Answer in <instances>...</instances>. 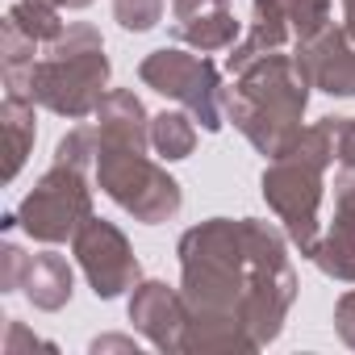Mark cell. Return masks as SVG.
Instances as JSON below:
<instances>
[{"instance_id": "obj_1", "label": "cell", "mask_w": 355, "mask_h": 355, "mask_svg": "<svg viewBox=\"0 0 355 355\" xmlns=\"http://www.w3.org/2000/svg\"><path fill=\"white\" fill-rule=\"evenodd\" d=\"M180 293L189 301V355L259 351L297 301L284 234L259 218H209L180 239Z\"/></svg>"}, {"instance_id": "obj_2", "label": "cell", "mask_w": 355, "mask_h": 355, "mask_svg": "<svg viewBox=\"0 0 355 355\" xmlns=\"http://www.w3.org/2000/svg\"><path fill=\"white\" fill-rule=\"evenodd\" d=\"M309 88L313 84H309L305 67L297 63V55L276 51V55L243 67L234 76V84L222 88V109L259 155L276 159L301 134Z\"/></svg>"}, {"instance_id": "obj_3", "label": "cell", "mask_w": 355, "mask_h": 355, "mask_svg": "<svg viewBox=\"0 0 355 355\" xmlns=\"http://www.w3.org/2000/svg\"><path fill=\"white\" fill-rule=\"evenodd\" d=\"M338 134L343 117H322L313 125H301L297 142L268 163L259 180L263 201L284 222V234L301 255H313L322 239V180L326 167L338 159Z\"/></svg>"}, {"instance_id": "obj_4", "label": "cell", "mask_w": 355, "mask_h": 355, "mask_svg": "<svg viewBox=\"0 0 355 355\" xmlns=\"http://www.w3.org/2000/svg\"><path fill=\"white\" fill-rule=\"evenodd\" d=\"M109 92V59H105V42L92 26L76 21L67 26L55 42H46L42 59L30 71V84L21 96H30L34 105L67 117V121H84L96 113V105Z\"/></svg>"}, {"instance_id": "obj_5", "label": "cell", "mask_w": 355, "mask_h": 355, "mask_svg": "<svg viewBox=\"0 0 355 355\" xmlns=\"http://www.w3.org/2000/svg\"><path fill=\"white\" fill-rule=\"evenodd\" d=\"M96 180L109 193L113 205H121L134 222L159 226L171 222L184 205V193L171 175L146 159V150H125V146H101L96 150Z\"/></svg>"}, {"instance_id": "obj_6", "label": "cell", "mask_w": 355, "mask_h": 355, "mask_svg": "<svg viewBox=\"0 0 355 355\" xmlns=\"http://www.w3.org/2000/svg\"><path fill=\"white\" fill-rule=\"evenodd\" d=\"M92 218V189L84 167L71 163H51L42 171V180L26 193V201L17 205V226L46 247H59L67 239H76V230Z\"/></svg>"}, {"instance_id": "obj_7", "label": "cell", "mask_w": 355, "mask_h": 355, "mask_svg": "<svg viewBox=\"0 0 355 355\" xmlns=\"http://www.w3.org/2000/svg\"><path fill=\"white\" fill-rule=\"evenodd\" d=\"M138 80L146 88H155L159 96L167 101H180L197 121L201 130L218 134L222 121H226V109H222V76L218 67L197 51H180V46H163V51H150L138 67Z\"/></svg>"}, {"instance_id": "obj_8", "label": "cell", "mask_w": 355, "mask_h": 355, "mask_svg": "<svg viewBox=\"0 0 355 355\" xmlns=\"http://www.w3.org/2000/svg\"><path fill=\"white\" fill-rule=\"evenodd\" d=\"M71 255H76L80 272L88 276V284L101 301H113V297H121L125 288H134L142 280V268H138V255H134L130 239L105 218H88L76 230Z\"/></svg>"}, {"instance_id": "obj_9", "label": "cell", "mask_w": 355, "mask_h": 355, "mask_svg": "<svg viewBox=\"0 0 355 355\" xmlns=\"http://www.w3.org/2000/svg\"><path fill=\"white\" fill-rule=\"evenodd\" d=\"M130 322L150 347L180 351L184 326H189V301L180 288H171L163 280H138L134 297H130Z\"/></svg>"}, {"instance_id": "obj_10", "label": "cell", "mask_w": 355, "mask_h": 355, "mask_svg": "<svg viewBox=\"0 0 355 355\" xmlns=\"http://www.w3.org/2000/svg\"><path fill=\"white\" fill-rule=\"evenodd\" d=\"M293 55L313 88L330 96H355V38L343 26H326L309 42H297Z\"/></svg>"}, {"instance_id": "obj_11", "label": "cell", "mask_w": 355, "mask_h": 355, "mask_svg": "<svg viewBox=\"0 0 355 355\" xmlns=\"http://www.w3.org/2000/svg\"><path fill=\"white\" fill-rule=\"evenodd\" d=\"M171 38L201 55L230 51L239 42L230 0H171Z\"/></svg>"}, {"instance_id": "obj_12", "label": "cell", "mask_w": 355, "mask_h": 355, "mask_svg": "<svg viewBox=\"0 0 355 355\" xmlns=\"http://www.w3.org/2000/svg\"><path fill=\"white\" fill-rule=\"evenodd\" d=\"M92 117H96L101 146H125V150L150 146V113L130 88H109Z\"/></svg>"}, {"instance_id": "obj_13", "label": "cell", "mask_w": 355, "mask_h": 355, "mask_svg": "<svg viewBox=\"0 0 355 355\" xmlns=\"http://www.w3.org/2000/svg\"><path fill=\"white\" fill-rule=\"evenodd\" d=\"M71 288H76V276H71V263H67L63 255L42 251V255L30 259V272H26L21 293L30 297L34 309H46V313L63 309V305L71 301Z\"/></svg>"}, {"instance_id": "obj_14", "label": "cell", "mask_w": 355, "mask_h": 355, "mask_svg": "<svg viewBox=\"0 0 355 355\" xmlns=\"http://www.w3.org/2000/svg\"><path fill=\"white\" fill-rule=\"evenodd\" d=\"M34 101L5 92V105H0V130H5V180H17V171L26 167L34 138H38V121H34Z\"/></svg>"}, {"instance_id": "obj_15", "label": "cell", "mask_w": 355, "mask_h": 355, "mask_svg": "<svg viewBox=\"0 0 355 355\" xmlns=\"http://www.w3.org/2000/svg\"><path fill=\"white\" fill-rule=\"evenodd\" d=\"M38 38H30L13 17H5V26H0V67H5V88L9 92H26L30 84V71L38 63Z\"/></svg>"}, {"instance_id": "obj_16", "label": "cell", "mask_w": 355, "mask_h": 355, "mask_svg": "<svg viewBox=\"0 0 355 355\" xmlns=\"http://www.w3.org/2000/svg\"><path fill=\"white\" fill-rule=\"evenodd\" d=\"M150 146L155 155H163L167 163L175 159H189L197 146V117L184 109H163L159 117H150Z\"/></svg>"}, {"instance_id": "obj_17", "label": "cell", "mask_w": 355, "mask_h": 355, "mask_svg": "<svg viewBox=\"0 0 355 355\" xmlns=\"http://www.w3.org/2000/svg\"><path fill=\"white\" fill-rule=\"evenodd\" d=\"M330 280H343V284H355V230H338L330 226L322 239H318V251L309 255Z\"/></svg>"}, {"instance_id": "obj_18", "label": "cell", "mask_w": 355, "mask_h": 355, "mask_svg": "<svg viewBox=\"0 0 355 355\" xmlns=\"http://www.w3.org/2000/svg\"><path fill=\"white\" fill-rule=\"evenodd\" d=\"M9 17H13L30 38H38L42 46H46V42H55V38L67 30V21L59 17V9H55V5H46V0H17V5L9 9Z\"/></svg>"}, {"instance_id": "obj_19", "label": "cell", "mask_w": 355, "mask_h": 355, "mask_svg": "<svg viewBox=\"0 0 355 355\" xmlns=\"http://www.w3.org/2000/svg\"><path fill=\"white\" fill-rule=\"evenodd\" d=\"M272 5L284 13L297 42H309L313 34H322L330 26V0H272Z\"/></svg>"}, {"instance_id": "obj_20", "label": "cell", "mask_w": 355, "mask_h": 355, "mask_svg": "<svg viewBox=\"0 0 355 355\" xmlns=\"http://www.w3.org/2000/svg\"><path fill=\"white\" fill-rule=\"evenodd\" d=\"M96 150H101V134H96V125H76V130H67V134L59 138L55 159L88 171V167H96Z\"/></svg>"}, {"instance_id": "obj_21", "label": "cell", "mask_w": 355, "mask_h": 355, "mask_svg": "<svg viewBox=\"0 0 355 355\" xmlns=\"http://www.w3.org/2000/svg\"><path fill=\"white\" fill-rule=\"evenodd\" d=\"M163 0H113V17H117V26L121 30H130V34H146V30H155L159 21H163Z\"/></svg>"}, {"instance_id": "obj_22", "label": "cell", "mask_w": 355, "mask_h": 355, "mask_svg": "<svg viewBox=\"0 0 355 355\" xmlns=\"http://www.w3.org/2000/svg\"><path fill=\"white\" fill-rule=\"evenodd\" d=\"M338 230H355V167L351 163H338V175H334V222Z\"/></svg>"}, {"instance_id": "obj_23", "label": "cell", "mask_w": 355, "mask_h": 355, "mask_svg": "<svg viewBox=\"0 0 355 355\" xmlns=\"http://www.w3.org/2000/svg\"><path fill=\"white\" fill-rule=\"evenodd\" d=\"M30 259L17 243H5L0 247V293H17L26 284V272H30Z\"/></svg>"}, {"instance_id": "obj_24", "label": "cell", "mask_w": 355, "mask_h": 355, "mask_svg": "<svg viewBox=\"0 0 355 355\" xmlns=\"http://www.w3.org/2000/svg\"><path fill=\"white\" fill-rule=\"evenodd\" d=\"M334 330H338V338L355 351V288L338 297V305H334Z\"/></svg>"}, {"instance_id": "obj_25", "label": "cell", "mask_w": 355, "mask_h": 355, "mask_svg": "<svg viewBox=\"0 0 355 355\" xmlns=\"http://www.w3.org/2000/svg\"><path fill=\"white\" fill-rule=\"evenodd\" d=\"M21 347H30V351H34V347H51V343H42V338L26 334V326L9 318V334H5V355H21Z\"/></svg>"}, {"instance_id": "obj_26", "label": "cell", "mask_w": 355, "mask_h": 355, "mask_svg": "<svg viewBox=\"0 0 355 355\" xmlns=\"http://www.w3.org/2000/svg\"><path fill=\"white\" fill-rule=\"evenodd\" d=\"M88 351L92 355H101V351H130V355H138V343L134 338H121V334H105V338H92Z\"/></svg>"}, {"instance_id": "obj_27", "label": "cell", "mask_w": 355, "mask_h": 355, "mask_svg": "<svg viewBox=\"0 0 355 355\" xmlns=\"http://www.w3.org/2000/svg\"><path fill=\"white\" fill-rule=\"evenodd\" d=\"M338 163L355 167V117H343V134H338Z\"/></svg>"}, {"instance_id": "obj_28", "label": "cell", "mask_w": 355, "mask_h": 355, "mask_svg": "<svg viewBox=\"0 0 355 355\" xmlns=\"http://www.w3.org/2000/svg\"><path fill=\"white\" fill-rule=\"evenodd\" d=\"M343 30L355 38V0H343Z\"/></svg>"}, {"instance_id": "obj_29", "label": "cell", "mask_w": 355, "mask_h": 355, "mask_svg": "<svg viewBox=\"0 0 355 355\" xmlns=\"http://www.w3.org/2000/svg\"><path fill=\"white\" fill-rule=\"evenodd\" d=\"M46 5H55V9H88L92 0H46Z\"/></svg>"}]
</instances>
